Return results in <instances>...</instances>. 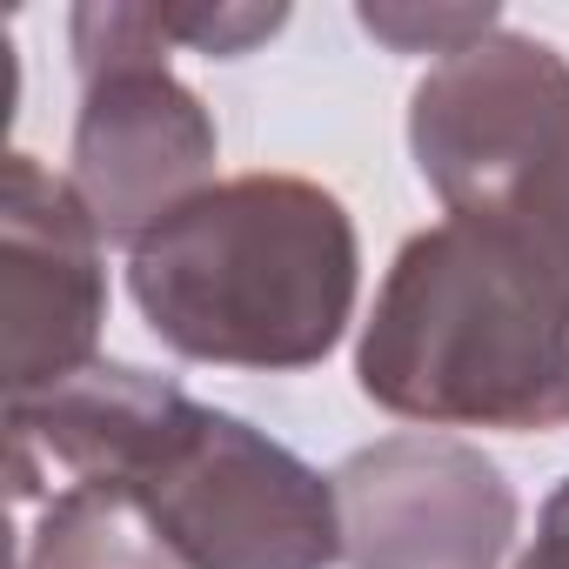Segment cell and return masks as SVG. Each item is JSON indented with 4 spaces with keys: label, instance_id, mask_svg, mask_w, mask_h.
<instances>
[{
    "label": "cell",
    "instance_id": "1",
    "mask_svg": "<svg viewBox=\"0 0 569 569\" xmlns=\"http://www.w3.org/2000/svg\"><path fill=\"white\" fill-rule=\"evenodd\" d=\"M8 436L14 502H41L54 469L68 482H114L188 569L342 562V509L322 469L134 362H94L61 389L14 396Z\"/></svg>",
    "mask_w": 569,
    "mask_h": 569
},
{
    "label": "cell",
    "instance_id": "2",
    "mask_svg": "<svg viewBox=\"0 0 569 569\" xmlns=\"http://www.w3.org/2000/svg\"><path fill=\"white\" fill-rule=\"evenodd\" d=\"M356 382L416 429H569V274L442 214L396 248L356 342Z\"/></svg>",
    "mask_w": 569,
    "mask_h": 569
},
{
    "label": "cell",
    "instance_id": "3",
    "mask_svg": "<svg viewBox=\"0 0 569 569\" xmlns=\"http://www.w3.org/2000/svg\"><path fill=\"white\" fill-rule=\"evenodd\" d=\"M161 349L214 369H316L356 322V214L309 174H228L128 248Z\"/></svg>",
    "mask_w": 569,
    "mask_h": 569
},
{
    "label": "cell",
    "instance_id": "4",
    "mask_svg": "<svg viewBox=\"0 0 569 569\" xmlns=\"http://www.w3.org/2000/svg\"><path fill=\"white\" fill-rule=\"evenodd\" d=\"M409 154L456 221H482L569 274V61L496 28L409 94Z\"/></svg>",
    "mask_w": 569,
    "mask_h": 569
},
{
    "label": "cell",
    "instance_id": "5",
    "mask_svg": "<svg viewBox=\"0 0 569 569\" xmlns=\"http://www.w3.org/2000/svg\"><path fill=\"white\" fill-rule=\"evenodd\" d=\"M81 114H74V194L88 201L101 241L134 248L181 201L214 188L221 134L188 81L168 74V41L154 8L88 0L68 21Z\"/></svg>",
    "mask_w": 569,
    "mask_h": 569
},
{
    "label": "cell",
    "instance_id": "6",
    "mask_svg": "<svg viewBox=\"0 0 569 569\" xmlns=\"http://www.w3.org/2000/svg\"><path fill=\"white\" fill-rule=\"evenodd\" d=\"M349 569H502L522 502L516 482L462 436L402 429L336 462Z\"/></svg>",
    "mask_w": 569,
    "mask_h": 569
},
{
    "label": "cell",
    "instance_id": "7",
    "mask_svg": "<svg viewBox=\"0 0 569 569\" xmlns=\"http://www.w3.org/2000/svg\"><path fill=\"white\" fill-rule=\"evenodd\" d=\"M101 228L68 174L34 154L0 168V296H8V402L74 382L101 362L108 268Z\"/></svg>",
    "mask_w": 569,
    "mask_h": 569
},
{
    "label": "cell",
    "instance_id": "8",
    "mask_svg": "<svg viewBox=\"0 0 569 569\" xmlns=\"http://www.w3.org/2000/svg\"><path fill=\"white\" fill-rule=\"evenodd\" d=\"M21 569H188L148 509L114 482H68L41 502Z\"/></svg>",
    "mask_w": 569,
    "mask_h": 569
},
{
    "label": "cell",
    "instance_id": "9",
    "mask_svg": "<svg viewBox=\"0 0 569 569\" xmlns=\"http://www.w3.org/2000/svg\"><path fill=\"white\" fill-rule=\"evenodd\" d=\"M154 28L168 48H194L208 61H241L248 48H261L268 34L289 28V8H234V0H201V8H154Z\"/></svg>",
    "mask_w": 569,
    "mask_h": 569
},
{
    "label": "cell",
    "instance_id": "10",
    "mask_svg": "<svg viewBox=\"0 0 569 569\" xmlns=\"http://www.w3.org/2000/svg\"><path fill=\"white\" fill-rule=\"evenodd\" d=\"M376 41H389L396 54H462L476 41H489L502 28L496 8H362L356 14Z\"/></svg>",
    "mask_w": 569,
    "mask_h": 569
},
{
    "label": "cell",
    "instance_id": "11",
    "mask_svg": "<svg viewBox=\"0 0 569 569\" xmlns=\"http://www.w3.org/2000/svg\"><path fill=\"white\" fill-rule=\"evenodd\" d=\"M516 569H569V476H562L556 496L542 502L536 536H529V549L516 556Z\"/></svg>",
    "mask_w": 569,
    "mask_h": 569
}]
</instances>
